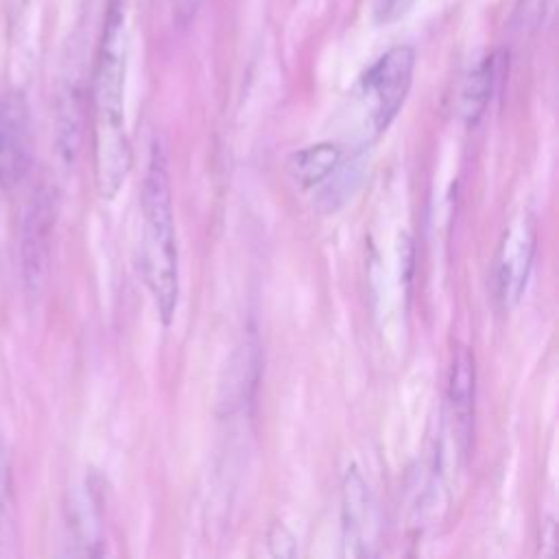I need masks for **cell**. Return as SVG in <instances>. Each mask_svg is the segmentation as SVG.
Here are the masks:
<instances>
[{
  "label": "cell",
  "instance_id": "obj_8",
  "mask_svg": "<svg viewBox=\"0 0 559 559\" xmlns=\"http://www.w3.org/2000/svg\"><path fill=\"white\" fill-rule=\"evenodd\" d=\"M343 162V148L336 142H319L301 148L288 159V175L301 188H312L325 181Z\"/></svg>",
  "mask_w": 559,
  "mask_h": 559
},
{
  "label": "cell",
  "instance_id": "obj_12",
  "mask_svg": "<svg viewBox=\"0 0 559 559\" xmlns=\"http://www.w3.org/2000/svg\"><path fill=\"white\" fill-rule=\"evenodd\" d=\"M199 4H201V0H177V13L181 17H190Z\"/></svg>",
  "mask_w": 559,
  "mask_h": 559
},
{
  "label": "cell",
  "instance_id": "obj_9",
  "mask_svg": "<svg viewBox=\"0 0 559 559\" xmlns=\"http://www.w3.org/2000/svg\"><path fill=\"white\" fill-rule=\"evenodd\" d=\"M448 397L452 415L459 424V432L463 435V439H467L474 415V358L465 347H461L452 360Z\"/></svg>",
  "mask_w": 559,
  "mask_h": 559
},
{
  "label": "cell",
  "instance_id": "obj_3",
  "mask_svg": "<svg viewBox=\"0 0 559 559\" xmlns=\"http://www.w3.org/2000/svg\"><path fill=\"white\" fill-rule=\"evenodd\" d=\"M415 50L393 46L380 55L349 92V116L360 124L365 138H378L393 122L411 92Z\"/></svg>",
  "mask_w": 559,
  "mask_h": 559
},
{
  "label": "cell",
  "instance_id": "obj_5",
  "mask_svg": "<svg viewBox=\"0 0 559 559\" xmlns=\"http://www.w3.org/2000/svg\"><path fill=\"white\" fill-rule=\"evenodd\" d=\"M31 166V127L22 94L0 92V188L13 190Z\"/></svg>",
  "mask_w": 559,
  "mask_h": 559
},
{
  "label": "cell",
  "instance_id": "obj_7",
  "mask_svg": "<svg viewBox=\"0 0 559 559\" xmlns=\"http://www.w3.org/2000/svg\"><path fill=\"white\" fill-rule=\"evenodd\" d=\"M376 511L367 483L356 467L347 469L343 480V544L352 557L371 555L376 533Z\"/></svg>",
  "mask_w": 559,
  "mask_h": 559
},
{
  "label": "cell",
  "instance_id": "obj_2",
  "mask_svg": "<svg viewBox=\"0 0 559 559\" xmlns=\"http://www.w3.org/2000/svg\"><path fill=\"white\" fill-rule=\"evenodd\" d=\"M142 275L164 325L173 321L179 301V251L166 151L159 140L151 144L142 181Z\"/></svg>",
  "mask_w": 559,
  "mask_h": 559
},
{
  "label": "cell",
  "instance_id": "obj_4",
  "mask_svg": "<svg viewBox=\"0 0 559 559\" xmlns=\"http://www.w3.org/2000/svg\"><path fill=\"white\" fill-rule=\"evenodd\" d=\"M537 247V223L531 212H520L513 216L500 238L496 264H493V284L496 299L502 310H511L524 295L533 258Z\"/></svg>",
  "mask_w": 559,
  "mask_h": 559
},
{
  "label": "cell",
  "instance_id": "obj_11",
  "mask_svg": "<svg viewBox=\"0 0 559 559\" xmlns=\"http://www.w3.org/2000/svg\"><path fill=\"white\" fill-rule=\"evenodd\" d=\"M417 0H371V13L378 24H393L402 20Z\"/></svg>",
  "mask_w": 559,
  "mask_h": 559
},
{
  "label": "cell",
  "instance_id": "obj_1",
  "mask_svg": "<svg viewBox=\"0 0 559 559\" xmlns=\"http://www.w3.org/2000/svg\"><path fill=\"white\" fill-rule=\"evenodd\" d=\"M131 41V0H107L92 74L94 181L103 199H114L131 170L124 133V81Z\"/></svg>",
  "mask_w": 559,
  "mask_h": 559
},
{
  "label": "cell",
  "instance_id": "obj_13",
  "mask_svg": "<svg viewBox=\"0 0 559 559\" xmlns=\"http://www.w3.org/2000/svg\"><path fill=\"white\" fill-rule=\"evenodd\" d=\"M28 0H11V7H13V11L17 13V11H22L24 9V4H26Z\"/></svg>",
  "mask_w": 559,
  "mask_h": 559
},
{
  "label": "cell",
  "instance_id": "obj_6",
  "mask_svg": "<svg viewBox=\"0 0 559 559\" xmlns=\"http://www.w3.org/2000/svg\"><path fill=\"white\" fill-rule=\"evenodd\" d=\"M55 223V203L46 190L31 201L24 231H22V264H24V280L31 290H39L46 282L48 273V258H50V234Z\"/></svg>",
  "mask_w": 559,
  "mask_h": 559
},
{
  "label": "cell",
  "instance_id": "obj_10",
  "mask_svg": "<svg viewBox=\"0 0 559 559\" xmlns=\"http://www.w3.org/2000/svg\"><path fill=\"white\" fill-rule=\"evenodd\" d=\"M496 81V57L489 55L478 61L465 76L461 90V116L467 124H476L487 109Z\"/></svg>",
  "mask_w": 559,
  "mask_h": 559
}]
</instances>
